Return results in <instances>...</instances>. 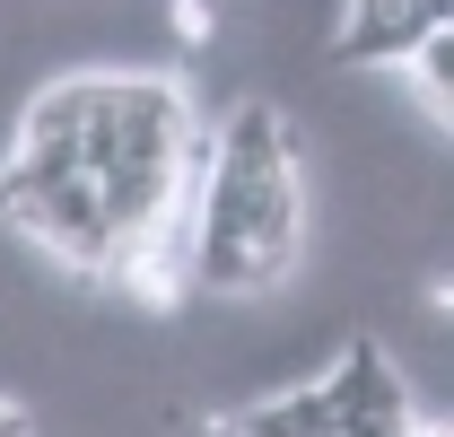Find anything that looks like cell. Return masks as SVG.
Wrapping results in <instances>:
<instances>
[{
    "mask_svg": "<svg viewBox=\"0 0 454 437\" xmlns=\"http://www.w3.org/2000/svg\"><path fill=\"white\" fill-rule=\"evenodd\" d=\"M402 437H437V429H402Z\"/></svg>",
    "mask_w": 454,
    "mask_h": 437,
    "instance_id": "8992f818",
    "label": "cell"
},
{
    "mask_svg": "<svg viewBox=\"0 0 454 437\" xmlns=\"http://www.w3.org/2000/svg\"><path fill=\"white\" fill-rule=\"evenodd\" d=\"M428 27H454V0H340L333 53L340 61H402Z\"/></svg>",
    "mask_w": 454,
    "mask_h": 437,
    "instance_id": "3957f363",
    "label": "cell"
},
{
    "mask_svg": "<svg viewBox=\"0 0 454 437\" xmlns=\"http://www.w3.org/2000/svg\"><path fill=\"white\" fill-rule=\"evenodd\" d=\"M324 385V420H333V437H402V429H419L411 420V385H402V368L385 359V341H349L340 350V368L333 377H315Z\"/></svg>",
    "mask_w": 454,
    "mask_h": 437,
    "instance_id": "7a4b0ae2",
    "label": "cell"
},
{
    "mask_svg": "<svg viewBox=\"0 0 454 437\" xmlns=\"http://www.w3.org/2000/svg\"><path fill=\"white\" fill-rule=\"evenodd\" d=\"M236 437H333L324 385H288V393H271V402H254V411L236 420Z\"/></svg>",
    "mask_w": 454,
    "mask_h": 437,
    "instance_id": "277c9868",
    "label": "cell"
},
{
    "mask_svg": "<svg viewBox=\"0 0 454 437\" xmlns=\"http://www.w3.org/2000/svg\"><path fill=\"white\" fill-rule=\"evenodd\" d=\"M306 245V184H297V140H288L280 106L236 97V106L201 131V166H192V289L210 298H262L297 272Z\"/></svg>",
    "mask_w": 454,
    "mask_h": 437,
    "instance_id": "6da1fadb",
    "label": "cell"
},
{
    "mask_svg": "<svg viewBox=\"0 0 454 437\" xmlns=\"http://www.w3.org/2000/svg\"><path fill=\"white\" fill-rule=\"evenodd\" d=\"M0 437H35V420H27L18 402H0Z\"/></svg>",
    "mask_w": 454,
    "mask_h": 437,
    "instance_id": "5b68a950",
    "label": "cell"
}]
</instances>
